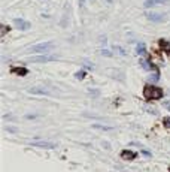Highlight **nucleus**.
I'll return each mask as SVG.
<instances>
[{
    "instance_id": "obj_1",
    "label": "nucleus",
    "mask_w": 170,
    "mask_h": 172,
    "mask_svg": "<svg viewBox=\"0 0 170 172\" xmlns=\"http://www.w3.org/2000/svg\"><path fill=\"white\" fill-rule=\"evenodd\" d=\"M143 96L146 99H160L163 97V91L157 87H152V85H148V87L143 88Z\"/></svg>"
},
{
    "instance_id": "obj_2",
    "label": "nucleus",
    "mask_w": 170,
    "mask_h": 172,
    "mask_svg": "<svg viewBox=\"0 0 170 172\" xmlns=\"http://www.w3.org/2000/svg\"><path fill=\"white\" fill-rule=\"evenodd\" d=\"M54 44L51 42H43V44H38V45H33L29 48V53H46V51L52 49Z\"/></svg>"
},
{
    "instance_id": "obj_3",
    "label": "nucleus",
    "mask_w": 170,
    "mask_h": 172,
    "mask_svg": "<svg viewBox=\"0 0 170 172\" xmlns=\"http://www.w3.org/2000/svg\"><path fill=\"white\" fill-rule=\"evenodd\" d=\"M31 145H34V147H42V148H55L57 147V144L48 142V141H33Z\"/></svg>"
},
{
    "instance_id": "obj_4",
    "label": "nucleus",
    "mask_w": 170,
    "mask_h": 172,
    "mask_svg": "<svg viewBox=\"0 0 170 172\" xmlns=\"http://www.w3.org/2000/svg\"><path fill=\"white\" fill-rule=\"evenodd\" d=\"M146 18L151 21H164L166 16L163 14H154V12H148L146 14Z\"/></svg>"
},
{
    "instance_id": "obj_5",
    "label": "nucleus",
    "mask_w": 170,
    "mask_h": 172,
    "mask_svg": "<svg viewBox=\"0 0 170 172\" xmlns=\"http://www.w3.org/2000/svg\"><path fill=\"white\" fill-rule=\"evenodd\" d=\"M14 23H15V25L18 29H21V30H27V29H30V24L27 23V21H23V20H20V18H16V20H14Z\"/></svg>"
},
{
    "instance_id": "obj_6",
    "label": "nucleus",
    "mask_w": 170,
    "mask_h": 172,
    "mask_svg": "<svg viewBox=\"0 0 170 172\" xmlns=\"http://www.w3.org/2000/svg\"><path fill=\"white\" fill-rule=\"evenodd\" d=\"M121 157H122L124 160H131V159H134V157H136V153L125 150V151H122V153H121Z\"/></svg>"
},
{
    "instance_id": "obj_7",
    "label": "nucleus",
    "mask_w": 170,
    "mask_h": 172,
    "mask_svg": "<svg viewBox=\"0 0 170 172\" xmlns=\"http://www.w3.org/2000/svg\"><path fill=\"white\" fill-rule=\"evenodd\" d=\"M51 60H57V57H48V56H45V57H31L30 62H51Z\"/></svg>"
},
{
    "instance_id": "obj_8",
    "label": "nucleus",
    "mask_w": 170,
    "mask_h": 172,
    "mask_svg": "<svg viewBox=\"0 0 170 172\" xmlns=\"http://www.w3.org/2000/svg\"><path fill=\"white\" fill-rule=\"evenodd\" d=\"M163 3H167V0H148L145 3V6L151 8V6H155V5H163Z\"/></svg>"
},
{
    "instance_id": "obj_9",
    "label": "nucleus",
    "mask_w": 170,
    "mask_h": 172,
    "mask_svg": "<svg viewBox=\"0 0 170 172\" xmlns=\"http://www.w3.org/2000/svg\"><path fill=\"white\" fill-rule=\"evenodd\" d=\"M30 93H33V94H48V90L40 88V87H33V88H30Z\"/></svg>"
},
{
    "instance_id": "obj_10",
    "label": "nucleus",
    "mask_w": 170,
    "mask_h": 172,
    "mask_svg": "<svg viewBox=\"0 0 170 172\" xmlns=\"http://www.w3.org/2000/svg\"><path fill=\"white\" fill-rule=\"evenodd\" d=\"M12 72L14 73H18V75H25L27 73V69H24V67H12Z\"/></svg>"
},
{
    "instance_id": "obj_11",
    "label": "nucleus",
    "mask_w": 170,
    "mask_h": 172,
    "mask_svg": "<svg viewBox=\"0 0 170 172\" xmlns=\"http://www.w3.org/2000/svg\"><path fill=\"white\" fill-rule=\"evenodd\" d=\"M161 47H163V49H164V51H169V53H170V42L161 40Z\"/></svg>"
},
{
    "instance_id": "obj_12",
    "label": "nucleus",
    "mask_w": 170,
    "mask_h": 172,
    "mask_svg": "<svg viewBox=\"0 0 170 172\" xmlns=\"http://www.w3.org/2000/svg\"><path fill=\"white\" fill-rule=\"evenodd\" d=\"M137 53H139V54L145 53V45H143V44H139V45H137Z\"/></svg>"
},
{
    "instance_id": "obj_13",
    "label": "nucleus",
    "mask_w": 170,
    "mask_h": 172,
    "mask_svg": "<svg viewBox=\"0 0 170 172\" xmlns=\"http://www.w3.org/2000/svg\"><path fill=\"white\" fill-rule=\"evenodd\" d=\"M140 63H142V66H145V69H152V67H151V64L146 62V60H142Z\"/></svg>"
},
{
    "instance_id": "obj_14",
    "label": "nucleus",
    "mask_w": 170,
    "mask_h": 172,
    "mask_svg": "<svg viewBox=\"0 0 170 172\" xmlns=\"http://www.w3.org/2000/svg\"><path fill=\"white\" fill-rule=\"evenodd\" d=\"M84 76H85V72H84V71H81V72L76 73V78H78V79H82Z\"/></svg>"
},
{
    "instance_id": "obj_15",
    "label": "nucleus",
    "mask_w": 170,
    "mask_h": 172,
    "mask_svg": "<svg viewBox=\"0 0 170 172\" xmlns=\"http://www.w3.org/2000/svg\"><path fill=\"white\" fill-rule=\"evenodd\" d=\"M164 124H166V127H170V117H167L164 120Z\"/></svg>"
},
{
    "instance_id": "obj_16",
    "label": "nucleus",
    "mask_w": 170,
    "mask_h": 172,
    "mask_svg": "<svg viewBox=\"0 0 170 172\" xmlns=\"http://www.w3.org/2000/svg\"><path fill=\"white\" fill-rule=\"evenodd\" d=\"M157 78H158V76H157V75H151V76H149V78H148V79H149V81H157Z\"/></svg>"
},
{
    "instance_id": "obj_17",
    "label": "nucleus",
    "mask_w": 170,
    "mask_h": 172,
    "mask_svg": "<svg viewBox=\"0 0 170 172\" xmlns=\"http://www.w3.org/2000/svg\"><path fill=\"white\" fill-rule=\"evenodd\" d=\"M6 32H8V27H6V25H2V36H3Z\"/></svg>"
}]
</instances>
